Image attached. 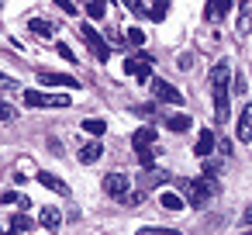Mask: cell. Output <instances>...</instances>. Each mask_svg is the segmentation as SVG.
<instances>
[{
    "mask_svg": "<svg viewBox=\"0 0 252 235\" xmlns=\"http://www.w3.org/2000/svg\"><path fill=\"white\" fill-rule=\"evenodd\" d=\"M159 204H162L166 211H180V207H183V197L173 194V190H162V194H159Z\"/></svg>",
    "mask_w": 252,
    "mask_h": 235,
    "instance_id": "2e32d148",
    "label": "cell"
},
{
    "mask_svg": "<svg viewBox=\"0 0 252 235\" xmlns=\"http://www.w3.org/2000/svg\"><path fill=\"white\" fill-rule=\"evenodd\" d=\"M183 190H187V201L193 207H204L211 197V180H183Z\"/></svg>",
    "mask_w": 252,
    "mask_h": 235,
    "instance_id": "8992f818",
    "label": "cell"
},
{
    "mask_svg": "<svg viewBox=\"0 0 252 235\" xmlns=\"http://www.w3.org/2000/svg\"><path fill=\"white\" fill-rule=\"evenodd\" d=\"M14 87H18V80H14V76L0 73V90H14Z\"/></svg>",
    "mask_w": 252,
    "mask_h": 235,
    "instance_id": "4316f807",
    "label": "cell"
},
{
    "mask_svg": "<svg viewBox=\"0 0 252 235\" xmlns=\"http://www.w3.org/2000/svg\"><path fill=\"white\" fill-rule=\"evenodd\" d=\"M128 11H135V14H142V18H152V21H162L166 18V4H152V7H145L142 0H128Z\"/></svg>",
    "mask_w": 252,
    "mask_h": 235,
    "instance_id": "9c48e42d",
    "label": "cell"
},
{
    "mask_svg": "<svg viewBox=\"0 0 252 235\" xmlns=\"http://www.w3.org/2000/svg\"><path fill=\"white\" fill-rule=\"evenodd\" d=\"M242 221H245V225H252V204L245 207V214H242Z\"/></svg>",
    "mask_w": 252,
    "mask_h": 235,
    "instance_id": "1f68e13d",
    "label": "cell"
},
{
    "mask_svg": "<svg viewBox=\"0 0 252 235\" xmlns=\"http://www.w3.org/2000/svg\"><path fill=\"white\" fill-rule=\"evenodd\" d=\"M149 87H152V97H159V101H166V104H183V94L173 87V83H166V80H149Z\"/></svg>",
    "mask_w": 252,
    "mask_h": 235,
    "instance_id": "52a82bcc",
    "label": "cell"
},
{
    "mask_svg": "<svg viewBox=\"0 0 252 235\" xmlns=\"http://www.w3.org/2000/svg\"><path fill=\"white\" fill-rule=\"evenodd\" d=\"M104 190H107L114 201H125V194H128V176H125V173H107V176H104Z\"/></svg>",
    "mask_w": 252,
    "mask_h": 235,
    "instance_id": "ba28073f",
    "label": "cell"
},
{
    "mask_svg": "<svg viewBox=\"0 0 252 235\" xmlns=\"http://www.w3.org/2000/svg\"><path fill=\"white\" fill-rule=\"evenodd\" d=\"M38 83H42V87H80L73 76H63V73H45V69L38 73Z\"/></svg>",
    "mask_w": 252,
    "mask_h": 235,
    "instance_id": "30bf717a",
    "label": "cell"
},
{
    "mask_svg": "<svg viewBox=\"0 0 252 235\" xmlns=\"http://www.w3.org/2000/svg\"><path fill=\"white\" fill-rule=\"evenodd\" d=\"M11 228H14V232H28V228H35V225H32V218H28V214H18V218L11 221Z\"/></svg>",
    "mask_w": 252,
    "mask_h": 235,
    "instance_id": "cb8c5ba5",
    "label": "cell"
},
{
    "mask_svg": "<svg viewBox=\"0 0 252 235\" xmlns=\"http://www.w3.org/2000/svg\"><path fill=\"white\" fill-rule=\"evenodd\" d=\"M100 156H104V142H87L80 149V163H97Z\"/></svg>",
    "mask_w": 252,
    "mask_h": 235,
    "instance_id": "9a60e30c",
    "label": "cell"
},
{
    "mask_svg": "<svg viewBox=\"0 0 252 235\" xmlns=\"http://www.w3.org/2000/svg\"><path fill=\"white\" fill-rule=\"evenodd\" d=\"M59 56H63V59H66V63H73V59H76V56H73V49H69V45H66V42H59Z\"/></svg>",
    "mask_w": 252,
    "mask_h": 235,
    "instance_id": "f546056e",
    "label": "cell"
},
{
    "mask_svg": "<svg viewBox=\"0 0 252 235\" xmlns=\"http://www.w3.org/2000/svg\"><path fill=\"white\" fill-rule=\"evenodd\" d=\"M107 45H125V38H121L118 32H111V35H107Z\"/></svg>",
    "mask_w": 252,
    "mask_h": 235,
    "instance_id": "4dcf8cb0",
    "label": "cell"
},
{
    "mask_svg": "<svg viewBox=\"0 0 252 235\" xmlns=\"http://www.w3.org/2000/svg\"><path fill=\"white\" fill-rule=\"evenodd\" d=\"M142 197H145V194H142V190H135V194H125V201H121V204H131V207H135V204H142Z\"/></svg>",
    "mask_w": 252,
    "mask_h": 235,
    "instance_id": "83f0119b",
    "label": "cell"
},
{
    "mask_svg": "<svg viewBox=\"0 0 252 235\" xmlns=\"http://www.w3.org/2000/svg\"><path fill=\"white\" fill-rule=\"evenodd\" d=\"M245 235H252V228H249V232H245Z\"/></svg>",
    "mask_w": 252,
    "mask_h": 235,
    "instance_id": "836d02e7",
    "label": "cell"
},
{
    "mask_svg": "<svg viewBox=\"0 0 252 235\" xmlns=\"http://www.w3.org/2000/svg\"><path fill=\"white\" fill-rule=\"evenodd\" d=\"M166 180H169V176H166L162 169H156V173L145 169V173H142V183H145V187H159V183H166Z\"/></svg>",
    "mask_w": 252,
    "mask_h": 235,
    "instance_id": "ffe728a7",
    "label": "cell"
},
{
    "mask_svg": "<svg viewBox=\"0 0 252 235\" xmlns=\"http://www.w3.org/2000/svg\"><path fill=\"white\" fill-rule=\"evenodd\" d=\"M83 132H87V135H94V138L100 142V138H104V132H107V125H104V121H97V118H87V121H83Z\"/></svg>",
    "mask_w": 252,
    "mask_h": 235,
    "instance_id": "e0dca14e",
    "label": "cell"
},
{
    "mask_svg": "<svg viewBox=\"0 0 252 235\" xmlns=\"http://www.w3.org/2000/svg\"><path fill=\"white\" fill-rule=\"evenodd\" d=\"M152 56H145V52H131L128 59H125V73L128 76H135V80H142V83H149V76H152Z\"/></svg>",
    "mask_w": 252,
    "mask_h": 235,
    "instance_id": "3957f363",
    "label": "cell"
},
{
    "mask_svg": "<svg viewBox=\"0 0 252 235\" xmlns=\"http://www.w3.org/2000/svg\"><path fill=\"white\" fill-rule=\"evenodd\" d=\"M166 125H169V132H187L190 128V114H173Z\"/></svg>",
    "mask_w": 252,
    "mask_h": 235,
    "instance_id": "7402d4cb",
    "label": "cell"
},
{
    "mask_svg": "<svg viewBox=\"0 0 252 235\" xmlns=\"http://www.w3.org/2000/svg\"><path fill=\"white\" fill-rule=\"evenodd\" d=\"M80 35H83V42L90 45V52H94V59H100V63H107V56H111V45L100 38V32L94 28V25H83L80 28Z\"/></svg>",
    "mask_w": 252,
    "mask_h": 235,
    "instance_id": "5b68a950",
    "label": "cell"
},
{
    "mask_svg": "<svg viewBox=\"0 0 252 235\" xmlns=\"http://www.w3.org/2000/svg\"><path fill=\"white\" fill-rule=\"evenodd\" d=\"M228 11H231V0H221V4H214V7H204V18H207V21H214V18L228 14Z\"/></svg>",
    "mask_w": 252,
    "mask_h": 235,
    "instance_id": "d6986e66",
    "label": "cell"
},
{
    "mask_svg": "<svg viewBox=\"0 0 252 235\" xmlns=\"http://www.w3.org/2000/svg\"><path fill=\"white\" fill-rule=\"evenodd\" d=\"M28 107H69V94H42V90H25Z\"/></svg>",
    "mask_w": 252,
    "mask_h": 235,
    "instance_id": "277c9868",
    "label": "cell"
},
{
    "mask_svg": "<svg viewBox=\"0 0 252 235\" xmlns=\"http://www.w3.org/2000/svg\"><path fill=\"white\" fill-rule=\"evenodd\" d=\"M228 80H231V66L218 63L211 69V94H214V121L218 125H224L231 118V111H228Z\"/></svg>",
    "mask_w": 252,
    "mask_h": 235,
    "instance_id": "6da1fadb",
    "label": "cell"
},
{
    "mask_svg": "<svg viewBox=\"0 0 252 235\" xmlns=\"http://www.w3.org/2000/svg\"><path fill=\"white\" fill-rule=\"evenodd\" d=\"M138 235H180L176 228H138Z\"/></svg>",
    "mask_w": 252,
    "mask_h": 235,
    "instance_id": "d4e9b609",
    "label": "cell"
},
{
    "mask_svg": "<svg viewBox=\"0 0 252 235\" xmlns=\"http://www.w3.org/2000/svg\"><path fill=\"white\" fill-rule=\"evenodd\" d=\"M0 235H18V232L14 228H0Z\"/></svg>",
    "mask_w": 252,
    "mask_h": 235,
    "instance_id": "d6a6232c",
    "label": "cell"
},
{
    "mask_svg": "<svg viewBox=\"0 0 252 235\" xmlns=\"http://www.w3.org/2000/svg\"><path fill=\"white\" fill-rule=\"evenodd\" d=\"M83 11H87V18H90V21H100V18L107 14V7L100 4V0H90V4H87Z\"/></svg>",
    "mask_w": 252,
    "mask_h": 235,
    "instance_id": "44dd1931",
    "label": "cell"
},
{
    "mask_svg": "<svg viewBox=\"0 0 252 235\" xmlns=\"http://www.w3.org/2000/svg\"><path fill=\"white\" fill-rule=\"evenodd\" d=\"M38 183H42V187H49V190H56V194H63V197H69V187H66L59 176H52L49 169H42V173H38Z\"/></svg>",
    "mask_w": 252,
    "mask_h": 235,
    "instance_id": "7c38bea8",
    "label": "cell"
},
{
    "mask_svg": "<svg viewBox=\"0 0 252 235\" xmlns=\"http://www.w3.org/2000/svg\"><path fill=\"white\" fill-rule=\"evenodd\" d=\"M59 221H63V211H59V207H52V204H49V207H42V211H38V225H45L49 232H56V228H59Z\"/></svg>",
    "mask_w": 252,
    "mask_h": 235,
    "instance_id": "8fae6325",
    "label": "cell"
},
{
    "mask_svg": "<svg viewBox=\"0 0 252 235\" xmlns=\"http://www.w3.org/2000/svg\"><path fill=\"white\" fill-rule=\"evenodd\" d=\"M238 142H252V104L238 114Z\"/></svg>",
    "mask_w": 252,
    "mask_h": 235,
    "instance_id": "4fadbf2b",
    "label": "cell"
},
{
    "mask_svg": "<svg viewBox=\"0 0 252 235\" xmlns=\"http://www.w3.org/2000/svg\"><path fill=\"white\" fill-rule=\"evenodd\" d=\"M131 145H135V152H138V159H142V166L145 169H152V145H156V128H138L135 135H131Z\"/></svg>",
    "mask_w": 252,
    "mask_h": 235,
    "instance_id": "7a4b0ae2",
    "label": "cell"
},
{
    "mask_svg": "<svg viewBox=\"0 0 252 235\" xmlns=\"http://www.w3.org/2000/svg\"><path fill=\"white\" fill-rule=\"evenodd\" d=\"M11 118H14V107L0 101V121H11Z\"/></svg>",
    "mask_w": 252,
    "mask_h": 235,
    "instance_id": "f1b7e54d",
    "label": "cell"
},
{
    "mask_svg": "<svg viewBox=\"0 0 252 235\" xmlns=\"http://www.w3.org/2000/svg\"><path fill=\"white\" fill-rule=\"evenodd\" d=\"M32 32H35V38H52V21H42V18H35L32 21Z\"/></svg>",
    "mask_w": 252,
    "mask_h": 235,
    "instance_id": "ac0fdd59",
    "label": "cell"
},
{
    "mask_svg": "<svg viewBox=\"0 0 252 235\" xmlns=\"http://www.w3.org/2000/svg\"><path fill=\"white\" fill-rule=\"evenodd\" d=\"M128 42H131V45H142V42H145V32H138V28H128Z\"/></svg>",
    "mask_w": 252,
    "mask_h": 235,
    "instance_id": "484cf974",
    "label": "cell"
},
{
    "mask_svg": "<svg viewBox=\"0 0 252 235\" xmlns=\"http://www.w3.org/2000/svg\"><path fill=\"white\" fill-rule=\"evenodd\" d=\"M0 201H4V204H18L21 211L28 207V197H25V194H18V190H11V194H4V197H0Z\"/></svg>",
    "mask_w": 252,
    "mask_h": 235,
    "instance_id": "603a6c76",
    "label": "cell"
},
{
    "mask_svg": "<svg viewBox=\"0 0 252 235\" xmlns=\"http://www.w3.org/2000/svg\"><path fill=\"white\" fill-rule=\"evenodd\" d=\"M214 142H218V138L211 135V128H204V132H200V138H197V145H193V152H197V156L204 159V156H211V149H214Z\"/></svg>",
    "mask_w": 252,
    "mask_h": 235,
    "instance_id": "5bb4252c",
    "label": "cell"
}]
</instances>
